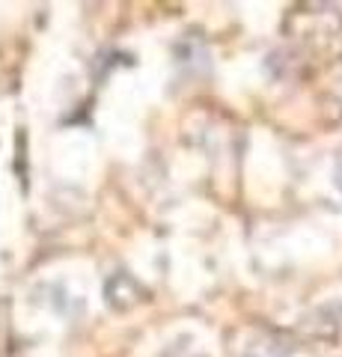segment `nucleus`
<instances>
[{"label":"nucleus","instance_id":"nucleus-1","mask_svg":"<svg viewBox=\"0 0 342 357\" xmlns=\"http://www.w3.org/2000/svg\"><path fill=\"white\" fill-rule=\"evenodd\" d=\"M336 185L342 188V155H339V161H336Z\"/></svg>","mask_w":342,"mask_h":357}]
</instances>
